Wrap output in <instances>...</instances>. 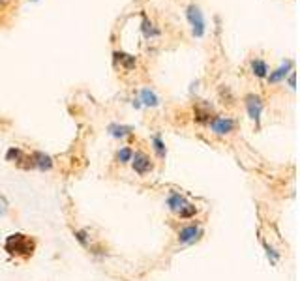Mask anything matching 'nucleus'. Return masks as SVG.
Instances as JSON below:
<instances>
[{
	"label": "nucleus",
	"instance_id": "17",
	"mask_svg": "<svg viewBox=\"0 0 300 281\" xmlns=\"http://www.w3.org/2000/svg\"><path fill=\"white\" fill-rule=\"evenodd\" d=\"M74 236H75V240L81 244L83 247H90V234H88L86 229H79V231H75Z\"/></svg>",
	"mask_w": 300,
	"mask_h": 281
},
{
	"label": "nucleus",
	"instance_id": "18",
	"mask_svg": "<svg viewBox=\"0 0 300 281\" xmlns=\"http://www.w3.org/2000/svg\"><path fill=\"white\" fill-rule=\"evenodd\" d=\"M141 27H143V34H145L147 37L158 36V34H159V30H156V28H154L152 21H149V17H147V15H143V25H141Z\"/></svg>",
	"mask_w": 300,
	"mask_h": 281
},
{
	"label": "nucleus",
	"instance_id": "20",
	"mask_svg": "<svg viewBox=\"0 0 300 281\" xmlns=\"http://www.w3.org/2000/svg\"><path fill=\"white\" fill-rule=\"evenodd\" d=\"M262 247H264V251H266V259H268V262H270V264H276L278 259H280V253L276 251L268 242H262Z\"/></svg>",
	"mask_w": 300,
	"mask_h": 281
},
{
	"label": "nucleus",
	"instance_id": "8",
	"mask_svg": "<svg viewBox=\"0 0 300 281\" xmlns=\"http://www.w3.org/2000/svg\"><path fill=\"white\" fill-rule=\"evenodd\" d=\"M291 71H293V60H285V62H281V66L278 70H274V71H270V73L266 75V79H268V83H280Z\"/></svg>",
	"mask_w": 300,
	"mask_h": 281
},
{
	"label": "nucleus",
	"instance_id": "4",
	"mask_svg": "<svg viewBox=\"0 0 300 281\" xmlns=\"http://www.w3.org/2000/svg\"><path fill=\"white\" fill-rule=\"evenodd\" d=\"M131 167L139 176H145L154 169V163H152L150 156H147L145 152L139 150V152H133V156H131Z\"/></svg>",
	"mask_w": 300,
	"mask_h": 281
},
{
	"label": "nucleus",
	"instance_id": "15",
	"mask_svg": "<svg viewBox=\"0 0 300 281\" xmlns=\"http://www.w3.org/2000/svg\"><path fill=\"white\" fill-rule=\"evenodd\" d=\"M150 142H152V148H154V152H156V156H158L159 159H165V156H167V148H165V142H163V139L159 137L158 133H156V135H152Z\"/></svg>",
	"mask_w": 300,
	"mask_h": 281
},
{
	"label": "nucleus",
	"instance_id": "9",
	"mask_svg": "<svg viewBox=\"0 0 300 281\" xmlns=\"http://www.w3.org/2000/svg\"><path fill=\"white\" fill-rule=\"evenodd\" d=\"M165 203H167V208L171 212L178 214V212L188 205V199L182 195V193H178V191H171L167 195V201H165Z\"/></svg>",
	"mask_w": 300,
	"mask_h": 281
},
{
	"label": "nucleus",
	"instance_id": "1",
	"mask_svg": "<svg viewBox=\"0 0 300 281\" xmlns=\"http://www.w3.org/2000/svg\"><path fill=\"white\" fill-rule=\"evenodd\" d=\"M4 249H6L8 255H11V257L28 259V257H32L34 251H36V240L25 233H13L9 234V236H6Z\"/></svg>",
	"mask_w": 300,
	"mask_h": 281
},
{
	"label": "nucleus",
	"instance_id": "10",
	"mask_svg": "<svg viewBox=\"0 0 300 281\" xmlns=\"http://www.w3.org/2000/svg\"><path fill=\"white\" fill-rule=\"evenodd\" d=\"M107 131H109V135L114 137V139H124V137H128V135L133 133V128H131V126H124V124H111V126L107 128Z\"/></svg>",
	"mask_w": 300,
	"mask_h": 281
},
{
	"label": "nucleus",
	"instance_id": "21",
	"mask_svg": "<svg viewBox=\"0 0 300 281\" xmlns=\"http://www.w3.org/2000/svg\"><path fill=\"white\" fill-rule=\"evenodd\" d=\"M178 215L182 217V219H189V217H195L197 215V206L191 205V203H188L180 212H178Z\"/></svg>",
	"mask_w": 300,
	"mask_h": 281
},
{
	"label": "nucleus",
	"instance_id": "6",
	"mask_svg": "<svg viewBox=\"0 0 300 281\" xmlns=\"http://www.w3.org/2000/svg\"><path fill=\"white\" fill-rule=\"evenodd\" d=\"M203 236V229L199 227L197 223L193 225H186L178 231V242L180 244H193L197 242L199 238Z\"/></svg>",
	"mask_w": 300,
	"mask_h": 281
},
{
	"label": "nucleus",
	"instance_id": "12",
	"mask_svg": "<svg viewBox=\"0 0 300 281\" xmlns=\"http://www.w3.org/2000/svg\"><path fill=\"white\" fill-rule=\"evenodd\" d=\"M27 159H28L27 154L19 148V146H11V148H8V152H6V161L17 163L21 167H23V161H27Z\"/></svg>",
	"mask_w": 300,
	"mask_h": 281
},
{
	"label": "nucleus",
	"instance_id": "14",
	"mask_svg": "<svg viewBox=\"0 0 300 281\" xmlns=\"http://www.w3.org/2000/svg\"><path fill=\"white\" fill-rule=\"evenodd\" d=\"M252 71L255 77H259V79H264L266 75H268V64L261 60V58H253L252 60Z\"/></svg>",
	"mask_w": 300,
	"mask_h": 281
},
{
	"label": "nucleus",
	"instance_id": "11",
	"mask_svg": "<svg viewBox=\"0 0 300 281\" xmlns=\"http://www.w3.org/2000/svg\"><path fill=\"white\" fill-rule=\"evenodd\" d=\"M112 56H114V60L116 62H120V66L124 68V70H133L135 68V64H137V60H135V56L131 55H126V53H122V51H114L112 53Z\"/></svg>",
	"mask_w": 300,
	"mask_h": 281
},
{
	"label": "nucleus",
	"instance_id": "22",
	"mask_svg": "<svg viewBox=\"0 0 300 281\" xmlns=\"http://www.w3.org/2000/svg\"><path fill=\"white\" fill-rule=\"evenodd\" d=\"M6 212H8V206H6V201H4L2 197H0V215H4V214H6Z\"/></svg>",
	"mask_w": 300,
	"mask_h": 281
},
{
	"label": "nucleus",
	"instance_id": "5",
	"mask_svg": "<svg viewBox=\"0 0 300 281\" xmlns=\"http://www.w3.org/2000/svg\"><path fill=\"white\" fill-rule=\"evenodd\" d=\"M208 124H210V130L214 131L216 135H229L236 126V122L229 116H214Z\"/></svg>",
	"mask_w": 300,
	"mask_h": 281
},
{
	"label": "nucleus",
	"instance_id": "3",
	"mask_svg": "<svg viewBox=\"0 0 300 281\" xmlns=\"http://www.w3.org/2000/svg\"><path fill=\"white\" fill-rule=\"evenodd\" d=\"M244 105H246L248 116H250V118H252V120L259 126V122H261L262 107H264L261 96H257V94H248V96L244 98Z\"/></svg>",
	"mask_w": 300,
	"mask_h": 281
},
{
	"label": "nucleus",
	"instance_id": "19",
	"mask_svg": "<svg viewBox=\"0 0 300 281\" xmlns=\"http://www.w3.org/2000/svg\"><path fill=\"white\" fill-rule=\"evenodd\" d=\"M131 156H133V150L130 146H122L118 152H116V161L118 163H130Z\"/></svg>",
	"mask_w": 300,
	"mask_h": 281
},
{
	"label": "nucleus",
	"instance_id": "16",
	"mask_svg": "<svg viewBox=\"0 0 300 281\" xmlns=\"http://www.w3.org/2000/svg\"><path fill=\"white\" fill-rule=\"evenodd\" d=\"M195 120L197 122H201V124H206V122H210L214 116H212V109L210 107H203V105H197L195 107Z\"/></svg>",
	"mask_w": 300,
	"mask_h": 281
},
{
	"label": "nucleus",
	"instance_id": "13",
	"mask_svg": "<svg viewBox=\"0 0 300 281\" xmlns=\"http://www.w3.org/2000/svg\"><path fill=\"white\" fill-rule=\"evenodd\" d=\"M139 102H141V105H147V107H158L159 105L158 96L152 92L150 88H143V90H141Z\"/></svg>",
	"mask_w": 300,
	"mask_h": 281
},
{
	"label": "nucleus",
	"instance_id": "2",
	"mask_svg": "<svg viewBox=\"0 0 300 281\" xmlns=\"http://www.w3.org/2000/svg\"><path fill=\"white\" fill-rule=\"evenodd\" d=\"M186 17H188V21H189V25H191V32H193V36L195 37L205 36V27H206L205 15H203V11L199 9V6H195V4L188 6Z\"/></svg>",
	"mask_w": 300,
	"mask_h": 281
},
{
	"label": "nucleus",
	"instance_id": "7",
	"mask_svg": "<svg viewBox=\"0 0 300 281\" xmlns=\"http://www.w3.org/2000/svg\"><path fill=\"white\" fill-rule=\"evenodd\" d=\"M30 161H32V167L39 169V171H51L53 169V158L45 154V152H32L30 156Z\"/></svg>",
	"mask_w": 300,
	"mask_h": 281
},
{
	"label": "nucleus",
	"instance_id": "23",
	"mask_svg": "<svg viewBox=\"0 0 300 281\" xmlns=\"http://www.w3.org/2000/svg\"><path fill=\"white\" fill-rule=\"evenodd\" d=\"M289 86L291 88H295V86H297V84H295V71H291L289 73Z\"/></svg>",
	"mask_w": 300,
	"mask_h": 281
}]
</instances>
